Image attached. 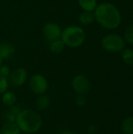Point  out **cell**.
Here are the masks:
<instances>
[{
	"instance_id": "6da1fadb",
	"label": "cell",
	"mask_w": 133,
	"mask_h": 134,
	"mask_svg": "<svg viewBox=\"0 0 133 134\" xmlns=\"http://www.w3.org/2000/svg\"><path fill=\"white\" fill-rule=\"evenodd\" d=\"M96 21L104 29L115 30L122 24V14L118 7L111 2H102L94 10Z\"/></svg>"
},
{
	"instance_id": "7a4b0ae2",
	"label": "cell",
	"mask_w": 133,
	"mask_h": 134,
	"mask_svg": "<svg viewBox=\"0 0 133 134\" xmlns=\"http://www.w3.org/2000/svg\"><path fill=\"white\" fill-rule=\"evenodd\" d=\"M15 122L20 131L28 134L37 133L42 126V119L40 115L31 109L21 110L17 115Z\"/></svg>"
},
{
	"instance_id": "3957f363",
	"label": "cell",
	"mask_w": 133,
	"mask_h": 134,
	"mask_svg": "<svg viewBox=\"0 0 133 134\" xmlns=\"http://www.w3.org/2000/svg\"><path fill=\"white\" fill-rule=\"evenodd\" d=\"M60 38L65 46L77 48L85 42L86 35L82 27L79 26H69L62 31Z\"/></svg>"
},
{
	"instance_id": "277c9868",
	"label": "cell",
	"mask_w": 133,
	"mask_h": 134,
	"mask_svg": "<svg viewBox=\"0 0 133 134\" xmlns=\"http://www.w3.org/2000/svg\"><path fill=\"white\" fill-rule=\"evenodd\" d=\"M125 41L119 34L117 33H110L103 37L101 40L102 48L111 53H121L125 48Z\"/></svg>"
},
{
	"instance_id": "5b68a950",
	"label": "cell",
	"mask_w": 133,
	"mask_h": 134,
	"mask_svg": "<svg viewBox=\"0 0 133 134\" xmlns=\"http://www.w3.org/2000/svg\"><path fill=\"white\" fill-rule=\"evenodd\" d=\"M29 87L33 93L36 95H42L47 91L49 84L47 79L43 75L37 74L30 79Z\"/></svg>"
},
{
	"instance_id": "8992f818",
	"label": "cell",
	"mask_w": 133,
	"mask_h": 134,
	"mask_svg": "<svg viewBox=\"0 0 133 134\" xmlns=\"http://www.w3.org/2000/svg\"><path fill=\"white\" fill-rule=\"evenodd\" d=\"M73 90L78 95H85L86 94L91 87L90 82L87 77L82 75H78L74 77L71 82Z\"/></svg>"
},
{
	"instance_id": "52a82bcc",
	"label": "cell",
	"mask_w": 133,
	"mask_h": 134,
	"mask_svg": "<svg viewBox=\"0 0 133 134\" xmlns=\"http://www.w3.org/2000/svg\"><path fill=\"white\" fill-rule=\"evenodd\" d=\"M27 78V72L24 68H17L10 72L8 81L14 87H20L23 86Z\"/></svg>"
},
{
	"instance_id": "ba28073f",
	"label": "cell",
	"mask_w": 133,
	"mask_h": 134,
	"mask_svg": "<svg viewBox=\"0 0 133 134\" xmlns=\"http://www.w3.org/2000/svg\"><path fill=\"white\" fill-rule=\"evenodd\" d=\"M42 32L45 38L48 41L52 42L60 38L62 30L58 24L54 22H49L44 25Z\"/></svg>"
},
{
	"instance_id": "9c48e42d",
	"label": "cell",
	"mask_w": 133,
	"mask_h": 134,
	"mask_svg": "<svg viewBox=\"0 0 133 134\" xmlns=\"http://www.w3.org/2000/svg\"><path fill=\"white\" fill-rule=\"evenodd\" d=\"M15 53V47L9 42L0 44V57L2 60L11 58Z\"/></svg>"
},
{
	"instance_id": "30bf717a",
	"label": "cell",
	"mask_w": 133,
	"mask_h": 134,
	"mask_svg": "<svg viewBox=\"0 0 133 134\" xmlns=\"http://www.w3.org/2000/svg\"><path fill=\"white\" fill-rule=\"evenodd\" d=\"M21 131L15 122H5L0 130V134H20Z\"/></svg>"
},
{
	"instance_id": "8fae6325",
	"label": "cell",
	"mask_w": 133,
	"mask_h": 134,
	"mask_svg": "<svg viewBox=\"0 0 133 134\" xmlns=\"http://www.w3.org/2000/svg\"><path fill=\"white\" fill-rule=\"evenodd\" d=\"M95 20L96 19H95L94 12L83 11L82 13H80L78 16V21L80 22V24L85 26L92 24Z\"/></svg>"
},
{
	"instance_id": "7c38bea8",
	"label": "cell",
	"mask_w": 133,
	"mask_h": 134,
	"mask_svg": "<svg viewBox=\"0 0 133 134\" xmlns=\"http://www.w3.org/2000/svg\"><path fill=\"white\" fill-rule=\"evenodd\" d=\"M79 6L84 11L94 12L97 6V0H78Z\"/></svg>"
},
{
	"instance_id": "4fadbf2b",
	"label": "cell",
	"mask_w": 133,
	"mask_h": 134,
	"mask_svg": "<svg viewBox=\"0 0 133 134\" xmlns=\"http://www.w3.org/2000/svg\"><path fill=\"white\" fill-rule=\"evenodd\" d=\"M50 104V98L48 95L42 94L36 100V108L38 110L44 111L49 108Z\"/></svg>"
},
{
	"instance_id": "5bb4252c",
	"label": "cell",
	"mask_w": 133,
	"mask_h": 134,
	"mask_svg": "<svg viewBox=\"0 0 133 134\" xmlns=\"http://www.w3.org/2000/svg\"><path fill=\"white\" fill-rule=\"evenodd\" d=\"M2 94L3 95L2 97V101L5 106L10 107V106L15 104L16 100V95L13 92L6 91Z\"/></svg>"
},
{
	"instance_id": "9a60e30c",
	"label": "cell",
	"mask_w": 133,
	"mask_h": 134,
	"mask_svg": "<svg viewBox=\"0 0 133 134\" xmlns=\"http://www.w3.org/2000/svg\"><path fill=\"white\" fill-rule=\"evenodd\" d=\"M50 42L51 43H50L49 49H50V50H51L52 53H61L64 49L65 44H64V42H63V40L61 38L56 39V40L52 41Z\"/></svg>"
},
{
	"instance_id": "2e32d148",
	"label": "cell",
	"mask_w": 133,
	"mask_h": 134,
	"mask_svg": "<svg viewBox=\"0 0 133 134\" xmlns=\"http://www.w3.org/2000/svg\"><path fill=\"white\" fill-rule=\"evenodd\" d=\"M122 59L127 65H133V50L129 48H125L122 52Z\"/></svg>"
},
{
	"instance_id": "e0dca14e",
	"label": "cell",
	"mask_w": 133,
	"mask_h": 134,
	"mask_svg": "<svg viewBox=\"0 0 133 134\" xmlns=\"http://www.w3.org/2000/svg\"><path fill=\"white\" fill-rule=\"evenodd\" d=\"M122 130L125 134H133V117L126 118L122 123Z\"/></svg>"
},
{
	"instance_id": "ac0fdd59",
	"label": "cell",
	"mask_w": 133,
	"mask_h": 134,
	"mask_svg": "<svg viewBox=\"0 0 133 134\" xmlns=\"http://www.w3.org/2000/svg\"><path fill=\"white\" fill-rule=\"evenodd\" d=\"M123 38L125 41V43L133 46V24H131L126 27L124 31Z\"/></svg>"
},
{
	"instance_id": "d6986e66",
	"label": "cell",
	"mask_w": 133,
	"mask_h": 134,
	"mask_svg": "<svg viewBox=\"0 0 133 134\" xmlns=\"http://www.w3.org/2000/svg\"><path fill=\"white\" fill-rule=\"evenodd\" d=\"M9 88V81L7 78H5L0 75V94L4 93L8 90Z\"/></svg>"
},
{
	"instance_id": "ffe728a7",
	"label": "cell",
	"mask_w": 133,
	"mask_h": 134,
	"mask_svg": "<svg viewBox=\"0 0 133 134\" xmlns=\"http://www.w3.org/2000/svg\"><path fill=\"white\" fill-rule=\"evenodd\" d=\"M10 69L8 66L6 65H1L0 67V75L5 78H7L9 77V74H10Z\"/></svg>"
},
{
	"instance_id": "44dd1931",
	"label": "cell",
	"mask_w": 133,
	"mask_h": 134,
	"mask_svg": "<svg viewBox=\"0 0 133 134\" xmlns=\"http://www.w3.org/2000/svg\"><path fill=\"white\" fill-rule=\"evenodd\" d=\"M75 103L79 107H84L86 104V99L84 95H78L75 99Z\"/></svg>"
},
{
	"instance_id": "7402d4cb",
	"label": "cell",
	"mask_w": 133,
	"mask_h": 134,
	"mask_svg": "<svg viewBox=\"0 0 133 134\" xmlns=\"http://www.w3.org/2000/svg\"><path fill=\"white\" fill-rule=\"evenodd\" d=\"M9 111L16 117V116H17V115H18V114L20 113V111H21V109H20V108L18 105L13 104V105H12V106H10V107H9Z\"/></svg>"
},
{
	"instance_id": "603a6c76",
	"label": "cell",
	"mask_w": 133,
	"mask_h": 134,
	"mask_svg": "<svg viewBox=\"0 0 133 134\" xmlns=\"http://www.w3.org/2000/svg\"><path fill=\"white\" fill-rule=\"evenodd\" d=\"M96 128L95 126H90L89 129V133L90 134H94L96 133Z\"/></svg>"
},
{
	"instance_id": "cb8c5ba5",
	"label": "cell",
	"mask_w": 133,
	"mask_h": 134,
	"mask_svg": "<svg viewBox=\"0 0 133 134\" xmlns=\"http://www.w3.org/2000/svg\"><path fill=\"white\" fill-rule=\"evenodd\" d=\"M60 134H76V133H74V132H71V131H63V132H62Z\"/></svg>"
},
{
	"instance_id": "d4e9b609",
	"label": "cell",
	"mask_w": 133,
	"mask_h": 134,
	"mask_svg": "<svg viewBox=\"0 0 133 134\" xmlns=\"http://www.w3.org/2000/svg\"><path fill=\"white\" fill-rule=\"evenodd\" d=\"M2 59L1 57H0V67H1V65H2Z\"/></svg>"
},
{
	"instance_id": "484cf974",
	"label": "cell",
	"mask_w": 133,
	"mask_h": 134,
	"mask_svg": "<svg viewBox=\"0 0 133 134\" xmlns=\"http://www.w3.org/2000/svg\"><path fill=\"white\" fill-rule=\"evenodd\" d=\"M120 1H125H125H129V0H120Z\"/></svg>"
},
{
	"instance_id": "4316f807",
	"label": "cell",
	"mask_w": 133,
	"mask_h": 134,
	"mask_svg": "<svg viewBox=\"0 0 133 134\" xmlns=\"http://www.w3.org/2000/svg\"><path fill=\"white\" fill-rule=\"evenodd\" d=\"M0 100H1V97H0Z\"/></svg>"
}]
</instances>
